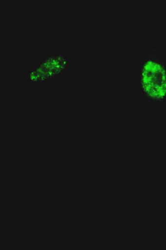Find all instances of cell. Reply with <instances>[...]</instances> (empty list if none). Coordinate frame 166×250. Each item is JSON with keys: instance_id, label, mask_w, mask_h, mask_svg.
I'll list each match as a JSON object with an SVG mask.
<instances>
[{"instance_id": "6da1fadb", "label": "cell", "mask_w": 166, "mask_h": 250, "mask_svg": "<svg viewBox=\"0 0 166 250\" xmlns=\"http://www.w3.org/2000/svg\"><path fill=\"white\" fill-rule=\"evenodd\" d=\"M138 84L149 106L166 102V62L155 50L149 51L139 68Z\"/></svg>"}]
</instances>
